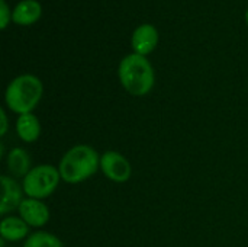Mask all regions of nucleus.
<instances>
[{
  "instance_id": "1",
  "label": "nucleus",
  "mask_w": 248,
  "mask_h": 247,
  "mask_svg": "<svg viewBox=\"0 0 248 247\" xmlns=\"http://www.w3.org/2000/svg\"><path fill=\"white\" fill-rule=\"evenodd\" d=\"M118 77L126 93L135 98L147 96L155 84V73L150 60L140 54L125 55L118 66Z\"/></svg>"
},
{
  "instance_id": "2",
  "label": "nucleus",
  "mask_w": 248,
  "mask_h": 247,
  "mask_svg": "<svg viewBox=\"0 0 248 247\" xmlns=\"http://www.w3.org/2000/svg\"><path fill=\"white\" fill-rule=\"evenodd\" d=\"M61 181L70 185L81 183L100 170V156L89 144H77L67 150L60 160Z\"/></svg>"
},
{
  "instance_id": "3",
  "label": "nucleus",
  "mask_w": 248,
  "mask_h": 247,
  "mask_svg": "<svg viewBox=\"0 0 248 247\" xmlns=\"http://www.w3.org/2000/svg\"><path fill=\"white\" fill-rule=\"evenodd\" d=\"M44 95V84L39 77L31 73L16 76L6 87L4 103L13 114H32Z\"/></svg>"
},
{
  "instance_id": "4",
  "label": "nucleus",
  "mask_w": 248,
  "mask_h": 247,
  "mask_svg": "<svg viewBox=\"0 0 248 247\" xmlns=\"http://www.w3.org/2000/svg\"><path fill=\"white\" fill-rule=\"evenodd\" d=\"M61 182L58 167L52 165H36L22 179V188L26 198L45 199L51 197Z\"/></svg>"
},
{
  "instance_id": "5",
  "label": "nucleus",
  "mask_w": 248,
  "mask_h": 247,
  "mask_svg": "<svg viewBox=\"0 0 248 247\" xmlns=\"http://www.w3.org/2000/svg\"><path fill=\"white\" fill-rule=\"evenodd\" d=\"M100 172L110 182L125 183L132 176V166L129 160L119 151L108 150L100 154Z\"/></svg>"
},
{
  "instance_id": "6",
  "label": "nucleus",
  "mask_w": 248,
  "mask_h": 247,
  "mask_svg": "<svg viewBox=\"0 0 248 247\" xmlns=\"http://www.w3.org/2000/svg\"><path fill=\"white\" fill-rule=\"evenodd\" d=\"M17 215L33 229H41L48 224L51 213L48 205L42 199L25 198L17 208Z\"/></svg>"
},
{
  "instance_id": "7",
  "label": "nucleus",
  "mask_w": 248,
  "mask_h": 247,
  "mask_svg": "<svg viewBox=\"0 0 248 247\" xmlns=\"http://www.w3.org/2000/svg\"><path fill=\"white\" fill-rule=\"evenodd\" d=\"M1 183V204H0V214L6 217L12 211H17L19 205L25 199L22 183H19L15 178L3 175L0 178Z\"/></svg>"
},
{
  "instance_id": "8",
  "label": "nucleus",
  "mask_w": 248,
  "mask_h": 247,
  "mask_svg": "<svg viewBox=\"0 0 248 247\" xmlns=\"http://www.w3.org/2000/svg\"><path fill=\"white\" fill-rule=\"evenodd\" d=\"M158 39H160V35H158L157 28L151 23H142L137 26L135 31L132 32L131 47L135 54L147 57L155 49Z\"/></svg>"
},
{
  "instance_id": "9",
  "label": "nucleus",
  "mask_w": 248,
  "mask_h": 247,
  "mask_svg": "<svg viewBox=\"0 0 248 247\" xmlns=\"http://www.w3.org/2000/svg\"><path fill=\"white\" fill-rule=\"evenodd\" d=\"M29 226L19 215H6L0 223V236L4 242H20L29 236Z\"/></svg>"
},
{
  "instance_id": "10",
  "label": "nucleus",
  "mask_w": 248,
  "mask_h": 247,
  "mask_svg": "<svg viewBox=\"0 0 248 247\" xmlns=\"http://www.w3.org/2000/svg\"><path fill=\"white\" fill-rule=\"evenodd\" d=\"M42 15V6L36 0H22L12 12V22L20 26H29L39 20Z\"/></svg>"
},
{
  "instance_id": "11",
  "label": "nucleus",
  "mask_w": 248,
  "mask_h": 247,
  "mask_svg": "<svg viewBox=\"0 0 248 247\" xmlns=\"http://www.w3.org/2000/svg\"><path fill=\"white\" fill-rule=\"evenodd\" d=\"M15 130H16L17 137L23 143L31 144V143L38 141V138L41 137L42 127H41L38 116L32 112V114L19 115L16 118V122H15Z\"/></svg>"
},
{
  "instance_id": "12",
  "label": "nucleus",
  "mask_w": 248,
  "mask_h": 247,
  "mask_svg": "<svg viewBox=\"0 0 248 247\" xmlns=\"http://www.w3.org/2000/svg\"><path fill=\"white\" fill-rule=\"evenodd\" d=\"M6 167H7V172L12 175V178L23 179L32 169L31 157H29L28 151L22 147L10 148L9 153L6 154Z\"/></svg>"
},
{
  "instance_id": "13",
  "label": "nucleus",
  "mask_w": 248,
  "mask_h": 247,
  "mask_svg": "<svg viewBox=\"0 0 248 247\" xmlns=\"http://www.w3.org/2000/svg\"><path fill=\"white\" fill-rule=\"evenodd\" d=\"M23 247H64V245L55 234L39 230L28 236Z\"/></svg>"
},
{
  "instance_id": "14",
  "label": "nucleus",
  "mask_w": 248,
  "mask_h": 247,
  "mask_svg": "<svg viewBox=\"0 0 248 247\" xmlns=\"http://www.w3.org/2000/svg\"><path fill=\"white\" fill-rule=\"evenodd\" d=\"M12 12L6 0H0V28L6 29L7 25L12 22Z\"/></svg>"
},
{
  "instance_id": "15",
  "label": "nucleus",
  "mask_w": 248,
  "mask_h": 247,
  "mask_svg": "<svg viewBox=\"0 0 248 247\" xmlns=\"http://www.w3.org/2000/svg\"><path fill=\"white\" fill-rule=\"evenodd\" d=\"M0 122H1V125H0V135L4 137L7 134V131H9V116H7V112H6L4 108L0 109Z\"/></svg>"
},
{
  "instance_id": "16",
  "label": "nucleus",
  "mask_w": 248,
  "mask_h": 247,
  "mask_svg": "<svg viewBox=\"0 0 248 247\" xmlns=\"http://www.w3.org/2000/svg\"><path fill=\"white\" fill-rule=\"evenodd\" d=\"M246 22H247V25H248V9L246 10Z\"/></svg>"
}]
</instances>
